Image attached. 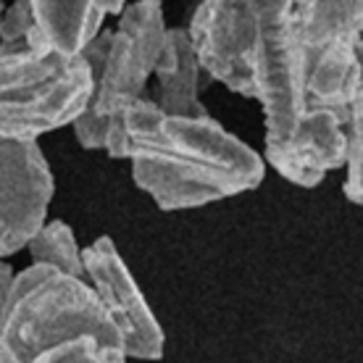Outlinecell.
<instances>
[{
    "label": "cell",
    "instance_id": "3957f363",
    "mask_svg": "<svg viewBox=\"0 0 363 363\" xmlns=\"http://www.w3.org/2000/svg\"><path fill=\"white\" fill-rule=\"evenodd\" d=\"M166 29L161 0H135L118 13L113 32L100 29L82 48L95 64L92 98L72 124L84 150H103L113 121L129 103L145 95V84L164 50Z\"/></svg>",
    "mask_w": 363,
    "mask_h": 363
},
{
    "label": "cell",
    "instance_id": "9c48e42d",
    "mask_svg": "<svg viewBox=\"0 0 363 363\" xmlns=\"http://www.w3.org/2000/svg\"><path fill=\"white\" fill-rule=\"evenodd\" d=\"M158 79V108L174 116H206L208 111L200 103V74L203 66L198 61L190 32L184 27L166 29L164 50L155 64Z\"/></svg>",
    "mask_w": 363,
    "mask_h": 363
},
{
    "label": "cell",
    "instance_id": "8fae6325",
    "mask_svg": "<svg viewBox=\"0 0 363 363\" xmlns=\"http://www.w3.org/2000/svg\"><path fill=\"white\" fill-rule=\"evenodd\" d=\"M290 27L306 50L363 37V0H292Z\"/></svg>",
    "mask_w": 363,
    "mask_h": 363
},
{
    "label": "cell",
    "instance_id": "4fadbf2b",
    "mask_svg": "<svg viewBox=\"0 0 363 363\" xmlns=\"http://www.w3.org/2000/svg\"><path fill=\"white\" fill-rule=\"evenodd\" d=\"M355 55H358V66H361V82H358L350 116L345 124V195L350 203L363 208V37L355 40Z\"/></svg>",
    "mask_w": 363,
    "mask_h": 363
},
{
    "label": "cell",
    "instance_id": "8992f818",
    "mask_svg": "<svg viewBox=\"0 0 363 363\" xmlns=\"http://www.w3.org/2000/svg\"><path fill=\"white\" fill-rule=\"evenodd\" d=\"M53 174L37 140L0 137V258L18 253L45 224Z\"/></svg>",
    "mask_w": 363,
    "mask_h": 363
},
{
    "label": "cell",
    "instance_id": "277c9868",
    "mask_svg": "<svg viewBox=\"0 0 363 363\" xmlns=\"http://www.w3.org/2000/svg\"><path fill=\"white\" fill-rule=\"evenodd\" d=\"M95 90V64L53 45L0 50V137L37 140L72 127Z\"/></svg>",
    "mask_w": 363,
    "mask_h": 363
},
{
    "label": "cell",
    "instance_id": "52a82bcc",
    "mask_svg": "<svg viewBox=\"0 0 363 363\" xmlns=\"http://www.w3.org/2000/svg\"><path fill=\"white\" fill-rule=\"evenodd\" d=\"M82 261L87 279L121 335L127 358H161L166 342L164 329L116 245L108 237H98L82 250Z\"/></svg>",
    "mask_w": 363,
    "mask_h": 363
},
{
    "label": "cell",
    "instance_id": "9a60e30c",
    "mask_svg": "<svg viewBox=\"0 0 363 363\" xmlns=\"http://www.w3.org/2000/svg\"><path fill=\"white\" fill-rule=\"evenodd\" d=\"M13 277H16V274H13L11 264L6 261V258H0V308H3V303H6V298H9Z\"/></svg>",
    "mask_w": 363,
    "mask_h": 363
},
{
    "label": "cell",
    "instance_id": "5b68a950",
    "mask_svg": "<svg viewBox=\"0 0 363 363\" xmlns=\"http://www.w3.org/2000/svg\"><path fill=\"white\" fill-rule=\"evenodd\" d=\"M292 0H284L266 16L247 55L240 95L253 98L264 108L266 150L281 145L311 111L306 95L308 50L290 27Z\"/></svg>",
    "mask_w": 363,
    "mask_h": 363
},
{
    "label": "cell",
    "instance_id": "5bb4252c",
    "mask_svg": "<svg viewBox=\"0 0 363 363\" xmlns=\"http://www.w3.org/2000/svg\"><path fill=\"white\" fill-rule=\"evenodd\" d=\"M24 45H43V37L37 32L32 0H13L0 13V50H13Z\"/></svg>",
    "mask_w": 363,
    "mask_h": 363
},
{
    "label": "cell",
    "instance_id": "2e32d148",
    "mask_svg": "<svg viewBox=\"0 0 363 363\" xmlns=\"http://www.w3.org/2000/svg\"><path fill=\"white\" fill-rule=\"evenodd\" d=\"M3 9H6V6H3V3H0V13H3Z\"/></svg>",
    "mask_w": 363,
    "mask_h": 363
},
{
    "label": "cell",
    "instance_id": "ba28073f",
    "mask_svg": "<svg viewBox=\"0 0 363 363\" xmlns=\"http://www.w3.org/2000/svg\"><path fill=\"white\" fill-rule=\"evenodd\" d=\"M345 155L342 118L335 111L311 108L281 145L266 150V164L298 187H316L329 172L345 166Z\"/></svg>",
    "mask_w": 363,
    "mask_h": 363
},
{
    "label": "cell",
    "instance_id": "30bf717a",
    "mask_svg": "<svg viewBox=\"0 0 363 363\" xmlns=\"http://www.w3.org/2000/svg\"><path fill=\"white\" fill-rule=\"evenodd\" d=\"M358 82L361 66L355 55V40L329 43L318 50H308L306 95L311 108L335 111L342 118V124H347Z\"/></svg>",
    "mask_w": 363,
    "mask_h": 363
},
{
    "label": "cell",
    "instance_id": "7a4b0ae2",
    "mask_svg": "<svg viewBox=\"0 0 363 363\" xmlns=\"http://www.w3.org/2000/svg\"><path fill=\"white\" fill-rule=\"evenodd\" d=\"M0 361L118 363L127 350L90 279L32 261L0 308Z\"/></svg>",
    "mask_w": 363,
    "mask_h": 363
},
{
    "label": "cell",
    "instance_id": "7c38bea8",
    "mask_svg": "<svg viewBox=\"0 0 363 363\" xmlns=\"http://www.w3.org/2000/svg\"><path fill=\"white\" fill-rule=\"evenodd\" d=\"M32 261L35 264H50L74 277H84V261H82V247L77 245L74 229L66 221H50L37 229V235L27 242Z\"/></svg>",
    "mask_w": 363,
    "mask_h": 363
},
{
    "label": "cell",
    "instance_id": "6da1fadb",
    "mask_svg": "<svg viewBox=\"0 0 363 363\" xmlns=\"http://www.w3.org/2000/svg\"><path fill=\"white\" fill-rule=\"evenodd\" d=\"M121 129L132 179L161 211L203 208L255 190L266 177L264 158L211 113L174 116L143 95L124 108Z\"/></svg>",
    "mask_w": 363,
    "mask_h": 363
}]
</instances>
